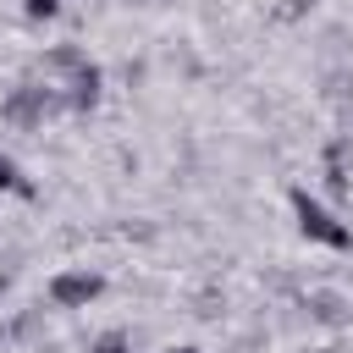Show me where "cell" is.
<instances>
[{
    "instance_id": "6da1fadb",
    "label": "cell",
    "mask_w": 353,
    "mask_h": 353,
    "mask_svg": "<svg viewBox=\"0 0 353 353\" xmlns=\"http://www.w3.org/2000/svg\"><path fill=\"white\" fill-rule=\"evenodd\" d=\"M292 210H298V226H303L309 237H320V243H331V248H347V243H353V232H347V226H336V215H331V210H320L309 193H292Z\"/></svg>"
},
{
    "instance_id": "7a4b0ae2",
    "label": "cell",
    "mask_w": 353,
    "mask_h": 353,
    "mask_svg": "<svg viewBox=\"0 0 353 353\" xmlns=\"http://www.w3.org/2000/svg\"><path fill=\"white\" fill-rule=\"evenodd\" d=\"M50 298H55L61 309H77V303L99 298V276H94V270H66V276L50 281Z\"/></svg>"
},
{
    "instance_id": "3957f363",
    "label": "cell",
    "mask_w": 353,
    "mask_h": 353,
    "mask_svg": "<svg viewBox=\"0 0 353 353\" xmlns=\"http://www.w3.org/2000/svg\"><path fill=\"white\" fill-rule=\"evenodd\" d=\"M99 353H127V336H121V331H110V336H99Z\"/></svg>"
},
{
    "instance_id": "277c9868",
    "label": "cell",
    "mask_w": 353,
    "mask_h": 353,
    "mask_svg": "<svg viewBox=\"0 0 353 353\" xmlns=\"http://www.w3.org/2000/svg\"><path fill=\"white\" fill-rule=\"evenodd\" d=\"M61 0H28V17H55Z\"/></svg>"
},
{
    "instance_id": "5b68a950",
    "label": "cell",
    "mask_w": 353,
    "mask_h": 353,
    "mask_svg": "<svg viewBox=\"0 0 353 353\" xmlns=\"http://www.w3.org/2000/svg\"><path fill=\"white\" fill-rule=\"evenodd\" d=\"M0 188H22V182H17V165H11L6 154H0ZM22 193H28V188H22Z\"/></svg>"
},
{
    "instance_id": "8992f818",
    "label": "cell",
    "mask_w": 353,
    "mask_h": 353,
    "mask_svg": "<svg viewBox=\"0 0 353 353\" xmlns=\"http://www.w3.org/2000/svg\"><path fill=\"white\" fill-rule=\"evenodd\" d=\"M171 353H193V347H171Z\"/></svg>"
}]
</instances>
